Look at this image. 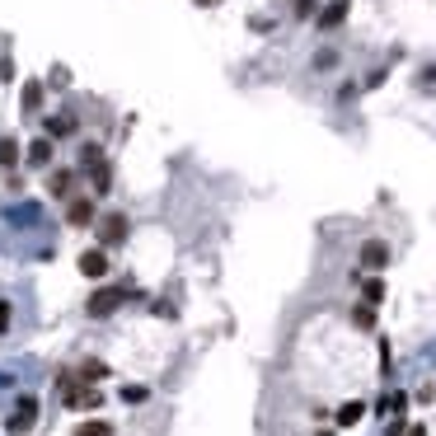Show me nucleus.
<instances>
[{"label":"nucleus","instance_id":"obj_26","mask_svg":"<svg viewBox=\"0 0 436 436\" xmlns=\"http://www.w3.org/2000/svg\"><path fill=\"white\" fill-rule=\"evenodd\" d=\"M197 5H216V0H197Z\"/></svg>","mask_w":436,"mask_h":436},{"label":"nucleus","instance_id":"obj_7","mask_svg":"<svg viewBox=\"0 0 436 436\" xmlns=\"http://www.w3.org/2000/svg\"><path fill=\"white\" fill-rule=\"evenodd\" d=\"M38 422V399H19V408H15V418L5 422V432L10 436H29V427Z\"/></svg>","mask_w":436,"mask_h":436},{"label":"nucleus","instance_id":"obj_21","mask_svg":"<svg viewBox=\"0 0 436 436\" xmlns=\"http://www.w3.org/2000/svg\"><path fill=\"white\" fill-rule=\"evenodd\" d=\"M408 432V422L404 418H390V427H385V436H404Z\"/></svg>","mask_w":436,"mask_h":436},{"label":"nucleus","instance_id":"obj_1","mask_svg":"<svg viewBox=\"0 0 436 436\" xmlns=\"http://www.w3.org/2000/svg\"><path fill=\"white\" fill-rule=\"evenodd\" d=\"M57 385H62V404L66 408H99V404H104V394L90 390L76 371H62V375H57Z\"/></svg>","mask_w":436,"mask_h":436},{"label":"nucleus","instance_id":"obj_16","mask_svg":"<svg viewBox=\"0 0 436 436\" xmlns=\"http://www.w3.org/2000/svg\"><path fill=\"white\" fill-rule=\"evenodd\" d=\"M38 108H43V85H38V80H29V85H24V113L33 118Z\"/></svg>","mask_w":436,"mask_h":436},{"label":"nucleus","instance_id":"obj_10","mask_svg":"<svg viewBox=\"0 0 436 436\" xmlns=\"http://www.w3.org/2000/svg\"><path fill=\"white\" fill-rule=\"evenodd\" d=\"M361 413H366V404H361V399H347V404L333 413V422H338V427H357Z\"/></svg>","mask_w":436,"mask_h":436},{"label":"nucleus","instance_id":"obj_22","mask_svg":"<svg viewBox=\"0 0 436 436\" xmlns=\"http://www.w3.org/2000/svg\"><path fill=\"white\" fill-rule=\"evenodd\" d=\"M314 66H319V71H328V66H338V57H333V52H319V57H314Z\"/></svg>","mask_w":436,"mask_h":436},{"label":"nucleus","instance_id":"obj_11","mask_svg":"<svg viewBox=\"0 0 436 436\" xmlns=\"http://www.w3.org/2000/svg\"><path fill=\"white\" fill-rule=\"evenodd\" d=\"M343 19H347V0H333V5L319 10V29H338Z\"/></svg>","mask_w":436,"mask_h":436},{"label":"nucleus","instance_id":"obj_20","mask_svg":"<svg viewBox=\"0 0 436 436\" xmlns=\"http://www.w3.org/2000/svg\"><path fill=\"white\" fill-rule=\"evenodd\" d=\"M319 10V0H296V19H310Z\"/></svg>","mask_w":436,"mask_h":436},{"label":"nucleus","instance_id":"obj_3","mask_svg":"<svg viewBox=\"0 0 436 436\" xmlns=\"http://www.w3.org/2000/svg\"><path fill=\"white\" fill-rule=\"evenodd\" d=\"M357 263L366 267V272H385V267H390V244H385V239H366L361 253H357Z\"/></svg>","mask_w":436,"mask_h":436},{"label":"nucleus","instance_id":"obj_15","mask_svg":"<svg viewBox=\"0 0 436 436\" xmlns=\"http://www.w3.org/2000/svg\"><path fill=\"white\" fill-rule=\"evenodd\" d=\"M71 436H113V422H104V418H90V422H80Z\"/></svg>","mask_w":436,"mask_h":436},{"label":"nucleus","instance_id":"obj_14","mask_svg":"<svg viewBox=\"0 0 436 436\" xmlns=\"http://www.w3.org/2000/svg\"><path fill=\"white\" fill-rule=\"evenodd\" d=\"M76 132V113H62V118H47V136H71Z\"/></svg>","mask_w":436,"mask_h":436},{"label":"nucleus","instance_id":"obj_9","mask_svg":"<svg viewBox=\"0 0 436 436\" xmlns=\"http://www.w3.org/2000/svg\"><path fill=\"white\" fill-rule=\"evenodd\" d=\"M24 160H29L33 169H47V164H52V136H38L29 146V155H24Z\"/></svg>","mask_w":436,"mask_h":436},{"label":"nucleus","instance_id":"obj_23","mask_svg":"<svg viewBox=\"0 0 436 436\" xmlns=\"http://www.w3.org/2000/svg\"><path fill=\"white\" fill-rule=\"evenodd\" d=\"M0 333H10V300H0Z\"/></svg>","mask_w":436,"mask_h":436},{"label":"nucleus","instance_id":"obj_17","mask_svg":"<svg viewBox=\"0 0 436 436\" xmlns=\"http://www.w3.org/2000/svg\"><path fill=\"white\" fill-rule=\"evenodd\" d=\"M352 324H357L361 333H371V328H375V310H371V305H352Z\"/></svg>","mask_w":436,"mask_h":436},{"label":"nucleus","instance_id":"obj_24","mask_svg":"<svg viewBox=\"0 0 436 436\" xmlns=\"http://www.w3.org/2000/svg\"><path fill=\"white\" fill-rule=\"evenodd\" d=\"M408 436H427V427H408Z\"/></svg>","mask_w":436,"mask_h":436},{"label":"nucleus","instance_id":"obj_2","mask_svg":"<svg viewBox=\"0 0 436 436\" xmlns=\"http://www.w3.org/2000/svg\"><path fill=\"white\" fill-rule=\"evenodd\" d=\"M118 305H122V291H118V286H99V291L85 300V314H90V319H108Z\"/></svg>","mask_w":436,"mask_h":436},{"label":"nucleus","instance_id":"obj_8","mask_svg":"<svg viewBox=\"0 0 436 436\" xmlns=\"http://www.w3.org/2000/svg\"><path fill=\"white\" fill-rule=\"evenodd\" d=\"M90 220H94V202L76 192V197L66 202V225H76V230H80V225H90Z\"/></svg>","mask_w":436,"mask_h":436},{"label":"nucleus","instance_id":"obj_4","mask_svg":"<svg viewBox=\"0 0 436 436\" xmlns=\"http://www.w3.org/2000/svg\"><path fill=\"white\" fill-rule=\"evenodd\" d=\"M122 239H127V216L122 211H113V216L99 220V249H118Z\"/></svg>","mask_w":436,"mask_h":436},{"label":"nucleus","instance_id":"obj_12","mask_svg":"<svg viewBox=\"0 0 436 436\" xmlns=\"http://www.w3.org/2000/svg\"><path fill=\"white\" fill-rule=\"evenodd\" d=\"M76 375L85 380V385H99V380H108V366L90 357V361H80V371H76Z\"/></svg>","mask_w":436,"mask_h":436},{"label":"nucleus","instance_id":"obj_18","mask_svg":"<svg viewBox=\"0 0 436 436\" xmlns=\"http://www.w3.org/2000/svg\"><path fill=\"white\" fill-rule=\"evenodd\" d=\"M0 164H5V169H10V164H19V146H15L10 136L0 141Z\"/></svg>","mask_w":436,"mask_h":436},{"label":"nucleus","instance_id":"obj_19","mask_svg":"<svg viewBox=\"0 0 436 436\" xmlns=\"http://www.w3.org/2000/svg\"><path fill=\"white\" fill-rule=\"evenodd\" d=\"M122 399L127 404H141V399H150V390L146 385H122Z\"/></svg>","mask_w":436,"mask_h":436},{"label":"nucleus","instance_id":"obj_6","mask_svg":"<svg viewBox=\"0 0 436 436\" xmlns=\"http://www.w3.org/2000/svg\"><path fill=\"white\" fill-rule=\"evenodd\" d=\"M80 272H85L90 281H104V277L113 272V263H108V249H85V253H80Z\"/></svg>","mask_w":436,"mask_h":436},{"label":"nucleus","instance_id":"obj_5","mask_svg":"<svg viewBox=\"0 0 436 436\" xmlns=\"http://www.w3.org/2000/svg\"><path fill=\"white\" fill-rule=\"evenodd\" d=\"M47 192L52 197H62V202H71L80 192V174L76 169H52V178H47Z\"/></svg>","mask_w":436,"mask_h":436},{"label":"nucleus","instance_id":"obj_13","mask_svg":"<svg viewBox=\"0 0 436 436\" xmlns=\"http://www.w3.org/2000/svg\"><path fill=\"white\" fill-rule=\"evenodd\" d=\"M380 300H385V281H380V277H366V281H361V305H371V310H375Z\"/></svg>","mask_w":436,"mask_h":436},{"label":"nucleus","instance_id":"obj_25","mask_svg":"<svg viewBox=\"0 0 436 436\" xmlns=\"http://www.w3.org/2000/svg\"><path fill=\"white\" fill-rule=\"evenodd\" d=\"M314 436H333V432H328V427H319V432H314Z\"/></svg>","mask_w":436,"mask_h":436}]
</instances>
